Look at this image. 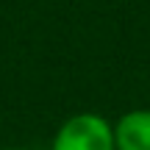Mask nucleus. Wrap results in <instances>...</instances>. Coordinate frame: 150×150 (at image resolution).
<instances>
[{
  "label": "nucleus",
  "instance_id": "f03ea898",
  "mask_svg": "<svg viewBox=\"0 0 150 150\" xmlns=\"http://www.w3.org/2000/svg\"><path fill=\"white\" fill-rule=\"evenodd\" d=\"M117 150H150V108H131L114 122Z\"/></svg>",
  "mask_w": 150,
  "mask_h": 150
},
{
  "label": "nucleus",
  "instance_id": "f257e3e1",
  "mask_svg": "<svg viewBox=\"0 0 150 150\" xmlns=\"http://www.w3.org/2000/svg\"><path fill=\"white\" fill-rule=\"evenodd\" d=\"M50 150H117L114 125L103 114L78 111L59 125Z\"/></svg>",
  "mask_w": 150,
  "mask_h": 150
},
{
  "label": "nucleus",
  "instance_id": "7ed1b4c3",
  "mask_svg": "<svg viewBox=\"0 0 150 150\" xmlns=\"http://www.w3.org/2000/svg\"><path fill=\"white\" fill-rule=\"evenodd\" d=\"M3 150H31V147H3Z\"/></svg>",
  "mask_w": 150,
  "mask_h": 150
}]
</instances>
